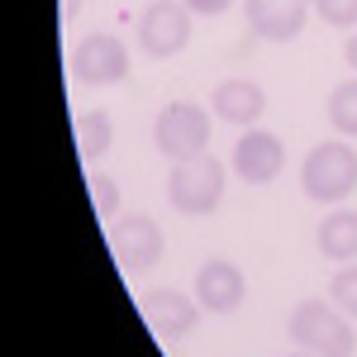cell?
<instances>
[{
	"instance_id": "cell-1",
	"label": "cell",
	"mask_w": 357,
	"mask_h": 357,
	"mask_svg": "<svg viewBox=\"0 0 357 357\" xmlns=\"http://www.w3.org/2000/svg\"><path fill=\"white\" fill-rule=\"evenodd\" d=\"M301 191L319 205H338L357 191V153L348 143H314L301 167Z\"/></svg>"
},
{
	"instance_id": "cell-2",
	"label": "cell",
	"mask_w": 357,
	"mask_h": 357,
	"mask_svg": "<svg viewBox=\"0 0 357 357\" xmlns=\"http://www.w3.org/2000/svg\"><path fill=\"white\" fill-rule=\"evenodd\" d=\"M286 329H291V343H301L305 353H314V357H353L357 348L353 324L343 319V310H329L324 301L296 305Z\"/></svg>"
},
{
	"instance_id": "cell-3",
	"label": "cell",
	"mask_w": 357,
	"mask_h": 357,
	"mask_svg": "<svg viewBox=\"0 0 357 357\" xmlns=\"http://www.w3.org/2000/svg\"><path fill=\"white\" fill-rule=\"evenodd\" d=\"M167 200H172V210H181V215H210V210H220V200H224V167L215 162L210 153L186 158V162H172Z\"/></svg>"
},
{
	"instance_id": "cell-4",
	"label": "cell",
	"mask_w": 357,
	"mask_h": 357,
	"mask_svg": "<svg viewBox=\"0 0 357 357\" xmlns=\"http://www.w3.org/2000/svg\"><path fill=\"white\" fill-rule=\"evenodd\" d=\"M153 143H158V153L172 158V162L200 158L205 143H210V114L200 110L195 100H172L158 114V124H153Z\"/></svg>"
},
{
	"instance_id": "cell-5",
	"label": "cell",
	"mask_w": 357,
	"mask_h": 357,
	"mask_svg": "<svg viewBox=\"0 0 357 357\" xmlns=\"http://www.w3.org/2000/svg\"><path fill=\"white\" fill-rule=\"evenodd\" d=\"M191 43V10L176 0H153L138 15V48L148 57H176Z\"/></svg>"
},
{
	"instance_id": "cell-6",
	"label": "cell",
	"mask_w": 357,
	"mask_h": 357,
	"mask_svg": "<svg viewBox=\"0 0 357 357\" xmlns=\"http://www.w3.org/2000/svg\"><path fill=\"white\" fill-rule=\"evenodd\" d=\"M72 77L82 86H114L129 77V48L114 33H86L72 53Z\"/></svg>"
},
{
	"instance_id": "cell-7",
	"label": "cell",
	"mask_w": 357,
	"mask_h": 357,
	"mask_svg": "<svg viewBox=\"0 0 357 357\" xmlns=\"http://www.w3.org/2000/svg\"><path fill=\"white\" fill-rule=\"evenodd\" d=\"M110 252L124 272H148L162 257V229L148 220V215H124L110 229Z\"/></svg>"
},
{
	"instance_id": "cell-8",
	"label": "cell",
	"mask_w": 357,
	"mask_h": 357,
	"mask_svg": "<svg viewBox=\"0 0 357 357\" xmlns=\"http://www.w3.org/2000/svg\"><path fill=\"white\" fill-rule=\"evenodd\" d=\"M281 167H286V148H281V138L267 134V129H248V134L234 143V172L243 176L248 186L276 181Z\"/></svg>"
},
{
	"instance_id": "cell-9",
	"label": "cell",
	"mask_w": 357,
	"mask_h": 357,
	"mask_svg": "<svg viewBox=\"0 0 357 357\" xmlns=\"http://www.w3.org/2000/svg\"><path fill=\"white\" fill-rule=\"evenodd\" d=\"M143 319H148V329L162 333V338H186L200 324V301L172 291V286H158V291L143 296Z\"/></svg>"
},
{
	"instance_id": "cell-10",
	"label": "cell",
	"mask_w": 357,
	"mask_h": 357,
	"mask_svg": "<svg viewBox=\"0 0 357 357\" xmlns=\"http://www.w3.org/2000/svg\"><path fill=\"white\" fill-rule=\"evenodd\" d=\"M248 29L267 43H291L305 29V15H310V0H243Z\"/></svg>"
},
{
	"instance_id": "cell-11",
	"label": "cell",
	"mask_w": 357,
	"mask_h": 357,
	"mask_svg": "<svg viewBox=\"0 0 357 357\" xmlns=\"http://www.w3.org/2000/svg\"><path fill=\"white\" fill-rule=\"evenodd\" d=\"M243 296H248L243 272L234 262H224V257L205 262L200 276H195V301H200V310H210V314H234L243 305Z\"/></svg>"
},
{
	"instance_id": "cell-12",
	"label": "cell",
	"mask_w": 357,
	"mask_h": 357,
	"mask_svg": "<svg viewBox=\"0 0 357 357\" xmlns=\"http://www.w3.org/2000/svg\"><path fill=\"white\" fill-rule=\"evenodd\" d=\"M215 114H220L224 124H252L257 114L267 110V96H262V86L248 82V77H229V82L215 86Z\"/></svg>"
},
{
	"instance_id": "cell-13",
	"label": "cell",
	"mask_w": 357,
	"mask_h": 357,
	"mask_svg": "<svg viewBox=\"0 0 357 357\" xmlns=\"http://www.w3.org/2000/svg\"><path fill=\"white\" fill-rule=\"evenodd\" d=\"M319 252L329 262H357V210H333L319 224Z\"/></svg>"
},
{
	"instance_id": "cell-14",
	"label": "cell",
	"mask_w": 357,
	"mask_h": 357,
	"mask_svg": "<svg viewBox=\"0 0 357 357\" xmlns=\"http://www.w3.org/2000/svg\"><path fill=\"white\" fill-rule=\"evenodd\" d=\"M114 143V124L105 110H86L77 119V153H82V162H96L100 153H110Z\"/></svg>"
},
{
	"instance_id": "cell-15",
	"label": "cell",
	"mask_w": 357,
	"mask_h": 357,
	"mask_svg": "<svg viewBox=\"0 0 357 357\" xmlns=\"http://www.w3.org/2000/svg\"><path fill=\"white\" fill-rule=\"evenodd\" d=\"M329 124L343 138H357V77H348L343 86H333V96H329Z\"/></svg>"
},
{
	"instance_id": "cell-16",
	"label": "cell",
	"mask_w": 357,
	"mask_h": 357,
	"mask_svg": "<svg viewBox=\"0 0 357 357\" xmlns=\"http://www.w3.org/2000/svg\"><path fill=\"white\" fill-rule=\"evenodd\" d=\"M329 296H333V310H343L348 319H357V262H348V267L333 272Z\"/></svg>"
},
{
	"instance_id": "cell-17",
	"label": "cell",
	"mask_w": 357,
	"mask_h": 357,
	"mask_svg": "<svg viewBox=\"0 0 357 357\" xmlns=\"http://www.w3.org/2000/svg\"><path fill=\"white\" fill-rule=\"evenodd\" d=\"M314 10H319V20L333 29H353L357 24V0H314Z\"/></svg>"
},
{
	"instance_id": "cell-18",
	"label": "cell",
	"mask_w": 357,
	"mask_h": 357,
	"mask_svg": "<svg viewBox=\"0 0 357 357\" xmlns=\"http://www.w3.org/2000/svg\"><path fill=\"white\" fill-rule=\"evenodd\" d=\"M91 200H96V220H110L119 210V186L110 176H91Z\"/></svg>"
},
{
	"instance_id": "cell-19",
	"label": "cell",
	"mask_w": 357,
	"mask_h": 357,
	"mask_svg": "<svg viewBox=\"0 0 357 357\" xmlns=\"http://www.w3.org/2000/svg\"><path fill=\"white\" fill-rule=\"evenodd\" d=\"M181 5H186L191 15H224L234 0H181Z\"/></svg>"
},
{
	"instance_id": "cell-20",
	"label": "cell",
	"mask_w": 357,
	"mask_h": 357,
	"mask_svg": "<svg viewBox=\"0 0 357 357\" xmlns=\"http://www.w3.org/2000/svg\"><path fill=\"white\" fill-rule=\"evenodd\" d=\"M77 10H82V0H62V20H77Z\"/></svg>"
},
{
	"instance_id": "cell-21",
	"label": "cell",
	"mask_w": 357,
	"mask_h": 357,
	"mask_svg": "<svg viewBox=\"0 0 357 357\" xmlns=\"http://www.w3.org/2000/svg\"><path fill=\"white\" fill-rule=\"evenodd\" d=\"M348 67H353V72H357V33H353V38H348Z\"/></svg>"
},
{
	"instance_id": "cell-22",
	"label": "cell",
	"mask_w": 357,
	"mask_h": 357,
	"mask_svg": "<svg viewBox=\"0 0 357 357\" xmlns=\"http://www.w3.org/2000/svg\"><path fill=\"white\" fill-rule=\"evenodd\" d=\"M291 357H314V353H291Z\"/></svg>"
}]
</instances>
